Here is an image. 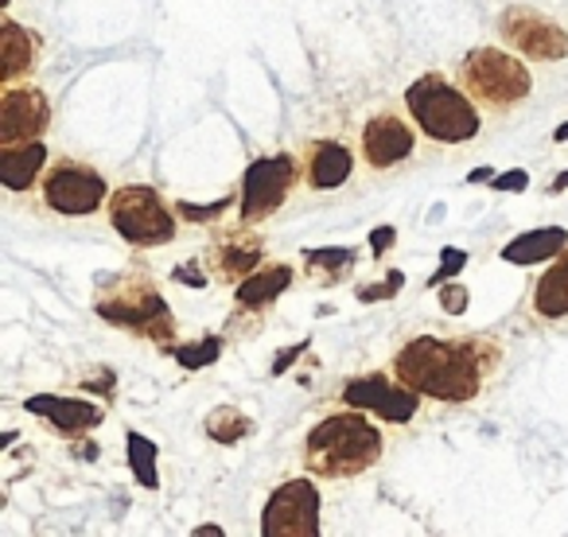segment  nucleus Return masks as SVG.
Listing matches in <instances>:
<instances>
[{"mask_svg":"<svg viewBox=\"0 0 568 537\" xmlns=\"http://www.w3.org/2000/svg\"><path fill=\"white\" fill-rule=\"evenodd\" d=\"M503 363V347L475 335H413L394 355V378L440 405H464L483 394V382Z\"/></svg>","mask_w":568,"mask_h":537,"instance_id":"f257e3e1","label":"nucleus"},{"mask_svg":"<svg viewBox=\"0 0 568 537\" xmlns=\"http://www.w3.org/2000/svg\"><path fill=\"white\" fill-rule=\"evenodd\" d=\"M382 448V428L366 417V409L351 405L312 425V433L304 436V467L316 479H355L378 464Z\"/></svg>","mask_w":568,"mask_h":537,"instance_id":"f03ea898","label":"nucleus"},{"mask_svg":"<svg viewBox=\"0 0 568 537\" xmlns=\"http://www.w3.org/2000/svg\"><path fill=\"white\" fill-rule=\"evenodd\" d=\"M405 110H409L413 125L436 144H467L483 129L479 102L444 74H420L405 90Z\"/></svg>","mask_w":568,"mask_h":537,"instance_id":"7ed1b4c3","label":"nucleus"},{"mask_svg":"<svg viewBox=\"0 0 568 537\" xmlns=\"http://www.w3.org/2000/svg\"><path fill=\"white\" fill-rule=\"evenodd\" d=\"M94 312L113 327H125V332H136L141 340H152L160 347H172L175 335V320L168 301L160 296V288L152 285L149 277H125L113 288H105L98 296Z\"/></svg>","mask_w":568,"mask_h":537,"instance_id":"20e7f679","label":"nucleus"},{"mask_svg":"<svg viewBox=\"0 0 568 537\" xmlns=\"http://www.w3.org/2000/svg\"><path fill=\"white\" fill-rule=\"evenodd\" d=\"M459 87L475 98V102L490 105V110H514L534 94V74L518 55L503 48H475L459 63Z\"/></svg>","mask_w":568,"mask_h":537,"instance_id":"39448f33","label":"nucleus"},{"mask_svg":"<svg viewBox=\"0 0 568 537\" xmlns=\"http://www.w3.org/2000/svg\"><path fill=\"white\" fill-rule=\"evenodd\" d=\"M175 206L164 203L156 188L144 183H129L110 195V222L129 245L136 250H160V245L175 242Z\"/></svg>","mask_w":568,"mask_h":537,"instance_id":"423d86ee","label":"nucleus"},{"mask_svg":"<svg viewBox=\"0 0 568 537\" xmlns=\"http://www.w3.org/2000/svg\"><path fill=\"white\" fill-rule=\"evenodd\" d=\"M296 180H301V164L288 152H276V156H257L242 172V226H257L268 214H276L288 195H293Z\"/></svg>","mask_w":568,"mask_h":537,"instance_id":"0eeeda50","label":"nucleus"},{"mask_svg":"<svg viewBox=\"0 0 568 537\" xmlns=\"http://www.w3.org/2000/svg\"><path fill=\"white\" fill-rule=\"evenodd\" d=\"M43 188V203L55 214L67 219H82V214L102 211V203L110 199V183L98 168L82 164V160H59L43 172L40 180Z\"/></svg>","mask_w":568,"mask_h":537,"instance_id":"6e6552de","label":"nucleus"},{"mask_svg":"<svg viewBox=\"0 0 568 537\" xmlns=\"http://www.w3.org/2000/svg\"><path fill=\"white\" fill-rule=\"evenodd\" d=\"M320 487L312 479H288L268 495L261 510V537H316Z\"/></svg>","mask_w":568,"mask_h":537,"instance_id":"1a4fd4ad","label":"nucleus"},{"mask_svg":"<svg viewBox=\"0 0 568 537\" xmlns=\"http://www.w3.org/2000/svg\"><path fill=\"white\" fill-rule=\"evenodd\" d=\"M503 28V40L518 51L529 63H557V59H568V32L549 20L545 12L526 9V4H510L498 20Z\"/></svg>","mask_w":568,"mask_h":537,"instance_id":"9d476101","label":"nucleus"},{"mask_svg":"<svg viewBox=\"0 0 568 537\" xmlns=\"http://www.w3.org/2000/svg\"><path fill=\"white\" fill-rule=\"evenodd\" d=\"M343 405H355V409L374 413L378 421L389 425H409L420 409V394L409 389L405 382L389 378V374L374 371V374H358V378L343 382Z\"/></svg>","mask_w":568,"mask_h":537,"instance_id":"9b49d317","label":"nucleus"},{"mask_svg":"<svg viewBox=\"0 0 568 537\" xmlns=\"http://www.w3.org/2000/svg\"><path fill=\"white\" fill-rule=\"evenodd\" d=\"M51 125L48 94L36 87H4L0 94V149L4 144L40 141Z\"/></svg>","mask_w":568,"mask_h":537,"instance_id":"f8f14e48","label":"nucleus"},{"mask_svg":"<svg viewBox=\"0 0 568 537\" xmlns=\"http://www.w3.org/2000/svg\"><path fill=\"white\" fill-rule=\"evenodd\" d=\"M417 152V133L405 118L397 113H374L363 125V160L374 168V172H386V168H397Z\"/></svg>","mask_w":568,"mask_h":537,"instance_id":"ddd939ff","label":"nucleus"},{"mask_svg":"<svg viewBox=\"0 0 568 537\" xmlns=\"http://www.w3.org/2000/svg\"><path fill=\"white\" fill-rule=\"evenodd\" d=\"M24 409L32 417H43L59 436L67 440H79V436H90L98 425L105 421V409L94 402H82V397H59V394H36L24 402Z\"/></svg>","mask_w":568,"mask_h":537,"instance_id":"4468645a","label":"nucleus"},{"mask_svg":"<svg viewBox=\"0 0 568 537\" xmlns=\"http://www.w3.org/2000/svg\"><path fill=\"white\" fill-rule=\"evenodd\" d=\"M40 36L28 32L20 20L4 17V24H0V82L17 87L20 79H28L40 67Z\"/></svg>","mask_w":568,"mask_h":537,"instance_id":"2eb2a0df","label":"nucleus"},{"mask_svg":"<svg viewBox=\"0 0 568 537\" xmlns=\"http://www.w3.org/2000/svg\"><path fill=\"white\" fill-rule=\"evenodd\" d=\"M211 265L222 285H242L253 268H261V237L222 234L211 242Z\"/></svg>","mask_w":568,"mask_h":537,"instance_id":"dca6fc26","label":"nucleus"},{"mask_svg":"<svg viewBox=\"0 0 568 537\" xmlns=\"http://www.w3.org/2000/svg\"><path fill=\"white\" fill-rule=\"evenodd\" d=\"M43 168H48V144L24 141V144H4L0 149V183L9 191H32L43 180Z\"/></svg>","mask_w":568,"mask_h":537,"instance_id":"f3484780","label":"nucleus"},{"mask_svg":"<svg viewBox=\"0 0 568 537\" xmlns=\"http://www.w3.org/2000/svg\"><path fill=\"white\" fill-rule=\"evenodd\" d=\"M355 172V152L343 141H312L308 144V188L312 191H335Z\"/></svg>","mask_w":568,"mask_h":537,"instance_id":"a211bd4d","label":"nucleus"},{"mask_svg":"<svg viewBox=\"0 0 568 537\" xmlns=\"http://www.w3.org/2000/svg\"><path fill=\"white\" fill-rule=\"evenodd\" d=\"M288 285H293V265H284V261H276V265L253 268V273L242 281V285H234L237 312H261V308H268V304H273L276 296H281Z\"/></svg>","mask_w":568,"mask_h":537,"instance_id":"6ab92c4d","label":"nucleus"},{"mask_svg":"<svg viewBox=\"0 0 568 537\" xmlns=\"http://www.w3.org/2000/svg\"><path fill=\"white\" fill-rule=\"evenodd\" d=\"M565 250H568V230L541 226V230H526V234L510 237V242L503 245V261H510V265H541V261H552Z\"/></svg>","mask_w":568,"mask_h":537,"instance_id":"aec40b11","label":"nucleus"},{"mask_svg":"<svg viewBox=\"0 0 568 537\" xmlns=\"http://www.w3.org/2000/svg\"><path fill=\"white\" fill-rule=\"evenodd\" d=\"M534 312L537 320H568V250L557 253V257L545 265V273L534 285Z\"/></svg>","mask_w":568,"mask_h":537,"instance_id":"412c9836","label":"nucleus"},{"mask_svg":"<svg viewBox=\"0 0 568 537\" xmlns=\"http://www.w3.org/2000/svg\"><path fill=\"white\" fill-rule=\"evenodd\" d=\"M125 452H129V472H133V479L141 483L144 490H156L160 487L156 440H149V436H141V433H125Z\"/></svg>","mask_w":568,"mask_h":537,"instance_id":"4be33fe9","label":"nucleus"},{"mask_svg":"<svg viewBox=\"0 0 568 537\" xmlns=\"http://www.w3.org/2000/svg\"><path fill=\"white\" fill-rule=\"evenodd\" d=\"M203 428H206V436H211V440H219V444H237L242 436H250V433H253V421L245 417L242 409H234V405H219V409L206 413Z\"/></svg>","mask_w":568,"mask_h":537,"instance_id":"5701e85b","label":"nucleus"},{"mask_svg":"<svg viewBox=\"0 0 568 537\" xmlns=\"http://www.w3.org/2000/svg\"><path fill=\"white\" fill-rule=\"evenodd\" d=\"M304 265H308V277L312 273H327V281H335L339 273L347 277L351 268H355V250H308L304 253Z\"/></svg>","mask_w":568,"mask_h":537,"instance_id":"b1692460","label":"nucleus"},{"mask_svg":"<svg viewBox=\"0 0 568 537\" xmlns=\"http://www.w3.org/2000/svg\"><path fill=\"white\" fill-rule=\"evenodd\" d=\"M168 355L180 358L187 371H203V366H211L222 355V340L219 335H203V340L187 343V347H168Z\"/></svg>","mask_w":568,"mask_h":537,"instance_id":"393cba45","label":"nucleus"},{"mask_svg":"<svg viewBox=\"0 0 568 537\" xmlns=\"http://www.w3.org/2000/svg\"><path fill=\"white\" fill-rule=\"evenodd\" d=\"M234 206V195H222L219 203H206V206H195V203H175V211H180L183 222H214L222 211H230Z\"/></svg>","mask_w":568,"mask_h":537,"instance_id":"a878e982","label":"nucleus"},{"mask_svg":"<svg viewBox=\"0 0 568 537\" xmlns=\"http://www.w3.org/2000/svg\"><path fill=\"white\" fill-rule=\"evenodd\" d=\"M467 265V253L464 250H456V245H444V261H440V268H436V277L428 281V285H448L452 277H456L459 268Z\"/></svg>","mask_w":568,"mask_h":537,"instance_id":"bb28decb","label":"nucleus"},{"mask_svg":"<svg viewBox=\"0 0 568 537\" xmlns=\"http://www.w3.org/2000/svg\"><path fill=\"white\" fill-rule=\"evenodd\" d=\"M467 304H471V293H467V285H456V281L440 285V308L448 312V316H459V312H467Z\"/></svg>","mask_w":568,"mask_h":537,"instance_id":"cd10ccee","label":"nucleus"},{"mask_svg":"<svg viewBox=\"0 0 568 537\" xmlns=\"http://www.w3.org/2000/svg\"><path fill=\"white\" fill-rule=\"evenodd\" d=\"M402 285H405V273H397V268H389V277L382 281V285H374V288H358V301H386V296H394Z\"/></svg>","mask_w":568,"mask_h":537,"instance_id":"c85d7f7f","label":"nucleus"},{"mask_svg":"<svg viewBox=\"0 0 568 537\" xmlns=\"http://www.w3.org/2000/svg\"><path fill=\"white\" fill-rule=\"evenodd\" d=\"M526 183H529V175L514 168V172L495 175V180H490V188H495V191H526Z\"/></svg>","mask_w":568,"mask_h":537,"instance_id":"c756f323","label":"nucleus"},{"mask_svg":"<svg viewBox=\"0 0 568 537\" xmlns=\"http://www.w3.org/2000/svg\"><path fill=\"white\" fill-rule=\"evenodd\" d=\"M82 389H94V394H105V397H110V394H113V371H110V366H102V371L90 374V378L82 382Z\"/></svg>","mask_w":568,"mask_h":537,"instance_id":"7c9ffc66","label":"nucleus"},{"mask_svg":"<svg viewBox=\"0 0 568 537\" xmlns=\"http://www.w3.org/2000/svg\"><path fill=\"white\" fill-rule=\"evenodd\" d=\"M394 237H397V230L394 226H378L371 234V250H374V257H382V253L389 250V245H394Z\"/></svg>","mask_w":568,"mask_h":537,"instance_id":"2f4dec72","label":"nucleus"},{"mask_svg":"<svg viewBox=\"0 0 568 537\" xmlns=\"http://www.w3.org/2000/svg\"><path fill=\"white\" fill-rule=\"evenodd\" d=\"M304 351H308V343H296V347L281 351V355L273 358V374H284V371H288V363H293L296 355H304Z\"/></svg>","mask_w":568,"mask_h":537,"instance_id":"473e14b6","label":"nucleus"},{"mask_svg":"<svg viewBox=\"0 0 568 537\" xmlns=\"http://www.w3.org/2000/svg\"><path fill=\"white\" fill-rule=\"evenodd\" d=\"M175 281H180V285H187V281H191L195 288H203V285H206V277H199V268H195V265H180V268H175Z\"/></svg>","mask_w":568,"mask_h":537,"instance_id":"72a5a7b5","label":"nucleus"},{"mask_svg":"<svg viewBox=\"0 0 568 537\" xmlns=\"http://www.w3.org/2000/svg\"><path fill=\"white\" fill-rule=\"evenodd\" d=\"M552 141L565 144V141H568V125H557V129H552Z\"/></svg>","mask_w":568,"mask_h":537,"instance_id":"f704fd0d","label":"nucleus"},{"mask_svg":"<svg viewBox=\"0 0 568 537\" xmlns=\"http://www.w3.org/2000/svg\"><path fill=\"white\" fill-rule=\"evenodd\" d=\"M552 191H568V172L557 175V183H552Z\"/></svg>","mask_w":568,"mask_h":537,"instance_id":"c9c22d12","label":"nucleus"}]
</instances>
